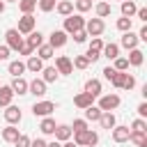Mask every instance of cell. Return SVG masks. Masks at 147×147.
<instances>
[{"mask_svg":"<svg viewBox=\"0 0 147 147\" xmlns=\"http://www.w3.org/2000/svg\"><path fill=\"white\" fill-rule=\"evenodd\" d=\"M14 147H30V138L21 133V136H18V138L14 140Z\"/></svg>","mask_w":147,"mask_h":147,"instance_id":"obj_43","label":"cell"},{"mask_svg":"<svg viewBox=\"0 0 147 147\" xmlns=\"http://www.w3.org/2000/svg\"><path fill=\"white\" fill-rule=\"evenodd\" d=\"M30 147H46V140L37 138V140H30Z\"/></svg>","mask_w":147,"mask_h":147,"instance_id":"obj_54","label":"cell"},{"mask_svg":"<svg viewBox=\"0 0 147 147\" xmlns=\"http://www.w3.org/2000/svg\"><path fill=\"white\" fill-rule=\"evenodd\" d=\"M53 53H55V48H53L51 44H41V46L37 48V57H41V60H51Z\"/></svg>","mask_w":147,"mask_h":147,"instance_id":"obj_31","label":"cell"},{"mask_svg":"<svg viewBox=\"0 0 147 147\" xmlns=\"http://www.w3.org/2000/svg\"><path fill=\"white\" fill-rule=\"evenodd\" d=\"M55 126H57V124H55V119H53L51 115H48V117H44V119H41V124H39V129H41V133H46V136H53V131H55Z\"/></svg>","mask_w":147,"mask_h":147,"instance_id":"obj_26","label":"cell"},{"mask_svg":"<svg viewBox=\"0 0 147 147\" xmlns=\"http://www.w3.org/2000/svg\"><path fill=\"white\" fill-rule=\"evenodd\" d=\"M46 147H62L60 140H53V142H46Z\"/></svg>","mask_w":147,"mask_h":147,"instance_id":"obj_55","label":"cell"},{"mask_svg":"<svg viewBox=\"0 0 147 147\" xmlns=\"http://www.w3.org/2000/svg\"><path fill=\"white\" fill-rule=\"evenodd\" d=\"M5 39H7L9 51H18V48L23 46V37H21V32H18L16 28H9V30L5 32Z\"/></svg>","mask_w":147,"mask_h":147,"instance_id":"obj_3","label":"cell"},{"mask_svg":"<svg viewBox=\"0 0 147 147\" xmlns=\"http://www.w3.org/2000/svg\"><path fill=\"white\" fill-rule=\"evenodd\" d=\"M9 2H14V0H9Z\"/></svg>","mask_w":147,"mask_h":147,"instance_id":"obj_58","label":"cell"},{"mask_svg":"<svg viewBox=\"0 0 147 147\" xmlns=\"http://www.w3.org/2000/svg\"><path fill=\"white\" fill-rule=\"evenodd\" d=\"M131 131H147V122H145L142 117L133 119V122H131Z\"/></svg>","mask_w":147,"mask_h":147,"instance_id":"obj_38","label":"cell"},{"mask_svg":"<svg viewBox=\"0 0 147 147\" xmlns=\"http://www.w3.org/2000/svg\"><path fill=\"white\" fill-rule=\"evenodd\" d=\"M25 69L32 71V74H41V69H44V60L37 57V55H30L28 62H25Z\"/></svg>","mask_w":147,"mask_h":147,"instance_id":"obj_16","label":"cell"},{"mask_svg":"<svg viewBox=\"0 0 147 147\" xmlns=\"http://www.w3.org/2000/svg\"><path fill=\"white\" fill-rule=\"evenodd\" d=\"M131 25H133V21H131L129 16L117 18V30H119V32H129V30H131Z\"/></svg>","mask_w":147,"mask_h":147,"instance_id":"obj_35","label":"cell"},{"mask_svg":"<svg viewBox=\"0 0 147 147\" xmlns=\"http://www.w3.org/2000/svg\"><path fill=\"white\" fill-rule=\"evenodd\" d=\"M94 11H96V18H106V16H110V11H113V9H110V5H108V2H103V0H101V2L94 7Z\"/></svg>","mask_w":147,"mask_h":147,"instance_id":"obj_34","label":"cell"},{"mask_svg":"<svg viewBox=\"0 0 147 147\" xmlns=\"http://www.w3.org/2000/svg\"><path fill=\"white\" fill-rule=\"evenodd\" d=\"M25 44H28V46H32V48L37 51V48L44 44V34H41L39 30H32V32H28V37H25Z\"/></svg>","mask_w":147,"mask_h":147,"instance_id":"obj_15","label":"cell"},{"mask_svg":"<svg viewBox=\"0 0 147 147\" xmlns=\"http://www.w3.org/2000/svg\"><path fill=\"white\" fill-rule=\"evenodd\" d=\"M110 131H113V140H115V142H126L129 136H131V129H129V126H117V124H115Z\"/></svg>","mask_w":147,"mask_h":147,"instance_id":"obj_12","label":"cell"},{"mask_svg":"<svg viewBox=\"0 0 147 147\" xmlns=\"http://www.w3.org/2000/svg\"><path fill=\"white\" fill-rule=\"evenodd\" d=\"M136 16H138L142 23H147V7H138V9H136Z\"/></svg>","mask_w":147,"mask_h":147,"instance_id":"obj_48","label":"cell"},{"mask_svg":"<svg viewBox=\"0 0 147 147\" xmlns=\"http://www.w3.org/2000/svg\"><path fill=\"white\" fill-rule=\"evenodd\" d=\"M55 69H57V74H62V76H69V74L74 71V64H71V60H69L67 55H60V57L55 60Z\"/></svg>","mask_w":147,"mask_h":147,"instance_id":"obj_9","label":"cell"},{"mask_svg":"<svg viewBox=\"0 0 147 147\" xmlns=\"http://www.w3.org/2000/svg\"><path fill=\"white\" fill-rule=\"evenodd\" d=\"M85 129H87V119H74L71 131H85Z\"/></svg>","mask_w":147,"mask_h":147,"instance_id":"obj_46","label":"cell"},{"mask_svg":"<svg viewBox=\"0 0 147 147\" xmlns=\"http://www.w3.org/2000/svg\"><path fill=\"white\" fill-rule=\"evenodd\" d=\"M85 39H87V32H85V28H83V30H76V32H74V41H76V44H83Z\"/></svg>","mask_w":147,"mask_h":147,"instance_id":"obj_44","label":"cell"},{"mask_svg":"<svg viewBox=\"0 0 147 147\" xmlns=\"http://www.w3.org/2000/svg\"><path fill=\"white\" fill-rule=\"evenodd\" d=\"M94 103V96L92 94H87V92H78L76 96H74V106H78V108H87V106H92Z\"/></svg>","mask_w":147,"mask_h":147,"instance_id":"obj_13","label":"cell"},{"mask_svg":"<svg viewBox=\"0 0 147 147\" xmlns=\"http://www.w3.org/2000/svg\"><path fill=\"white\" fill-rule=\"evenodd\" d=\"M9 87H11V92H14V94H28V80H25L23 76H16V78L11 80V85H9Z\"/></svg>","mask_w":147,"mask_h":147,"instance_id":"obj_17","label":"cell"},{"mask_svg":"<svg viewBox=\"0 0 147 147\" xmlns=\"http://www.w3.org/2000/svg\"><path fill=\"white\" fill-rule=\"evenodd\" d=\"M34 23H37V18H34L32 14H23V16L18 18V28H16V30H18L21 34H28V32L34 30Z\"/></svg>","mask_w":147,"mask_h":147,"instance_id":"obj_5","label":"cell"},{"mask_svg":"<svg viewBox=\"0 0 147 147\" xmlns=\"http://www.w3.org/2000/svg\"><path fill=\"white\" fill-rule=\"evenodd\" d=\"M62 147H78V145H76V142L69 138V140H64V145H62Z\"/></svg>","mask_w":147,"mask_h":147,"instance_id":"obj_56","label":"cell"},{"mask_svg":"<svg viewBox=\"0 0 147 147\" xmlns=\"http://www.w3.org/2000/svg\"><path fill=\"white\" fill-rule=\"evenodd\" d=\"M115 69L117 71H126L129 69V60L126 57H115Z\"/></svg>","mask_w":147,"mask_h":147,"instance_id":"obj_41","label":"cell"},{"mask_svg":"<svg viewBox=\"0 0 147 147\" xmlns=\"http://www.w3.org/2000/svg\"><path fill=\"white\" fill-rule=\"evenodd\" d=\"M71 136H74V142H76L78 147H94V145L99 142V136H96L92 129H85V131H74Z\"/></svg>","mask_w":147,"mask_h":147,"instance_id":"obj_1","label":"cell"},{"mask_svg":"<svg viewBox=\"0 0 147 147\" xmlns=\"http://www.w3.org/2000/svg\"><path fill=\"white\" fill-rule=\"evenodd\" d=\"M18 136H21V133H18V129H16L14 124H9V126L2 129V140H5V142H14Z\"/></svg>","mask_w":147,"mask_h":147,"instance_id":"obj_27","label":"cell"},{"mask_svg":"<svg viewBox=\"0 0 147 147\" xmlns=\"http://www.w3.org/2000/svg\"><path fill=\"white\" fill-rule=\"evenodd\" d=\"M16 2H18V9L23 14H32L37 9V0H16Z\"/></svg>","mask_w":147,"mask_h":147,"instance_id":"obj_33","label":"cell"},{"mask_svg":"<svg viewBox=\"0 0 147 147\" xmlns=\"http://www.w3.org/2000/svg\"><path fill=\"white\" fill-rule=\"evenodd\" d=\"M71 64H74V67H76V69H87V67H90V60H87V57H85V55H76V57H74V62H71Z\"/></svg>","mask_w":147,"mask_h":147,"instance_id":"obj_36","label":"cell"},{"mask_svg":"<svg viewBox=\"0 0 147 147\" xmlns=\"http://www.w3.org/2000/svg\"><path fill=\"white\" fill-rule=\"evenodd\" d=\"M85 57H87L90 62H96V60L101 57V53H96V51H90V48H87V53H85Z\"/></svg>","mask_w":147,"mask_h":147,"instance_id":"obj_49","label":"cell"},{"mask_svg":"<svg viewBox=\"0 0 147 147\" xmlns=\"http://www.w3.org/2000/svg\"><path fill=\"white\" fill-rule=\"evenodd\" d=\"M129 140L133 145H138V147H147V131H131Z\"/></svg>","mask_w":147,"mask_h":147,"instance_id":"obj_24","label":"cell"},{"mask_svg":"<svg viewBox=\"0 0 147 147\" xmlns=\"http://www.w3.org/2000/svg\"><path fill=\"white\" fill-rule=\"evenodd\" d=\"M133 87H136V78L126 74L124 76V83H122V90H133Z\"/></svg>","mask_w":147,"mask_h":147,"instance_id":"obj_42","label":"cell"},{"mask_svg":"<svg viewBox=\"0 0 147 147\" xmlns=\"http://www.w3.org/2000/svg\"><path fill=\"white\" fill-rule=\"evenodd\" d=\"M76 9L83 14V11H90L92 9V0H76Z\"/></svg>","mask_w":147,"mask_h":147,"instance_id":"obj_40","label":"cell"},{"mask_svg":"<svg viewBox=\"0 0 147 147\" xmlns=\"http://www.w3.org/2000/svg\"><path fill=\"white\" fill-rule=\"evenodd\" d=\"M101 55H106L108 60H115V57H119V46L117 44H103V48H101Z\"/></svg>","mask_w":147,"mask_h":147,"instance_id":"obj_22","label":"cell"},{"mask_svg":"<svg viewBox=\"0 0 147 147\" xmlns=\"http://www.w3.org/2000/svg\"><path fill=\"white\" fill-rule=\"evenodd\" d=\"M23 71H25V62H21V60H14V62H9V74L16 78V76H23Z\"/></svg>","mask_w":147,"mask_h":147,"instance_id":"obj_32","label":"cell"},{"mask_svg":"<svg viewBox=\"0 0 147 147\" xmlns=\"http://www.w3.org/2000/svg\"><path fill=\"white\" fill-rule=\"evenodd\" d=\"M83 92H87V94H92V96H101V80L90 78V80L85 83V90H83Z\"/></svg>","mask_w":147,"mask_h":147,"instance_id":"obj_20","label":"cell"},{"mask_svg":"<svg viewBox=\"0 0 147 147\" xmlns=\"http://www.w3.org/2000/svg\"><path fill=\"white\" fill-rule=\"evenodd\" d=\"M41 74H44V76H41V80H44V83H55V80H57V76H60L55 67H44V69H41Z\"/></svg>","mask_w":147,"mask_h":147,"instance_id":"obj_29","label":"cell"},{"mask_svg":"<svg viewBox=\"0 0 147 147\" xmlns=\"http://www.w3.org/2000/svg\"><path fill=\"white\" fill-rule=\"evenodd\" d=\"M126 60H129V64H131V67H140V64H142V60H145V53H142L140 48H131Z\"/></svg>","mask_w":147,"mask_h":147,"instance_id":"obj_19","label":"cell"},{"mask_svg":"<svg viewBox=\"0 0 147 147\" xmlns=\"http://www.w3.org/2000/svg\"><path fill=\"white\" fill-rule=\"evenodd\" d=\"M5 11V0H0V14Z\"/></svg>","mask_w":147,"mask_h":147,"instance_id":"obj_57","label":"cell"},{"mask_svg":"<svg viewBox=\"0 0 147 147\" xmlns=\"http://www.w3.org/2000/svg\"><path fill=\"white\" fill-rule=\"evenodd\" d=\"M5 119H7V124H18L21 119H23V113H21V108H16V106H7V110H5Z\"/></svg>","mask_w":147,"mask_h":147,"instance_id":"obj_11","label":"cell"},{"mask_svg":"<svg viewBox=\"0 0 147 147\" xmlns=\"http://www.w3.org/2000/svg\"><path fill=\"white\" fill-rule=\"evenodd\" d=\"M138 41H140V39H138V34H133L131 30L122 34V46H124L126 51H131V48H136V46H138Z\"/></svg>","mask_w":147,"mask_h":147,"instance_id":"obj_18","label":"cell"},{"mask_svg":"<svg viewBox=\"0 0 147 147\" xmlns=\"http://www.w3.org/2000/svg\"><path fill=\"white\" fill-rule=\"evenodd\" d=\"M71 126L69 124H57L55 126V131H53V136H55V140H60V142H64V140H69L71 138Z\"/></svg>","mask_w":147,"mask_h":147,"instance_id":"obj_14","label":"cell"},{"mask_svg":"<svg viewBox=\"0 0 147 147\" xmlns=\"http://www.w3.org/2000/svg\"><path fill=\"white\" fill-rule=\"evenodd\" d=\"M103 30H106V25H103V18H90V21H85V32H87V34H92V37H99Z\"/></svg>","mask_w":147,"mask_h":147,"instance_id":"obj_6","label":"cell"},{"mask_svg":"<svg viewBox=\"0 0 147 147\" xmlns=\"http://www.w3.org/2000/svg\"><path fill=\"white\" fill-rule=\"evenodd\" d=\"M99 124H101L103 129H108V131H110L117 122H115V115H113L110 110H103V113H101V117H99Z\"/></svg>","mask_w":147,"mask_h":147,"instance_id":"obj_23","label":"cell"},{"mask_svg":"<svg viewBox=\"0 0 147 147\" xmlns=\"http://www.w3.org/2000/svg\"><path fill=\"white\" fill-rule=\"evenodd\" d=\"M138 39H140V41H147V25H142V28H140V32H138Z\"/></svg>","mask_w":147,"mask_h":147,"instance_id":"obj_53","label":"cell"},{"mask_svg":"<svg viewBox=\"0 0 147 147\" xmlns=\"http://www.w3.org/2000/svg\"><path fill=\"white\" fill-rule=\"evenodd\" d=\"M67 37H69V34H67L64 30H53L51 37H48V44H51L53 48H62V46L67 44Z\"/></svg>","mask_w":147,"mask_h":147,"instance_id":"obj_8","label":"cell"},{"mask_svg":"<svg viewBox=\"0 0 147 147\" xmlns=\"http://www.w3.org/2000/svg\"><path fill=\"white\" fill-rule=\"evenodd\" d=\"M138 117H142V119L147 117V103H145V101H142V103L138 106Z\"/></svg>","mask_w":147,"mask_h":147,"instance_id":"obj_52","label":"cell"},{"mask_svg":"<svg viewBox=\"0 0 147 147\" xmlns=\"http://www.w3.org/2000/svg\"><path fill=\"white\" fill-rule=\"evenodd\" d=\"M124 76H126V71H115V76L110 78V83H113V87H117V90H122V83H124Z\"/></svg>","mask_w":147,"mask_h":147,"instance_id":"obj_37","label":"cell"},{"mask_svg":"<svg viewBox=\"0 0 147 147\" xmlns=\"http://www.w3.org/2000/svg\"><path fill=\"white\" fill-rule=\"evenodd\" d=\"M57 5V0H39V9L41 11H53Z\"/></svg>","mask_w":147,"mask_h":147,"instance_id":"obj_39","label":"cell"},{"mask_svg":"<svg viewBox=\"0 0 147 147\" xmlns=\"http://www.w3.org/2000/svg\"><path fill=\"white\" fill-rule=\"evenodd\" d=\"M101 113H103V110H101L99 106H94V103H92V106H87V108H85V119H90V122H99Z\"/></svg>","mask_w":147,"mask_h":147,"instance_id":"obj_30","label":"cell"},{"mask_svg":"<svg viewBox=\"0 0 147 147\" xmlns=\"http://www.w3.org/2000/svg\"><path fill=\"white\" fill-rule=\"evenodd\" d=\"M53 110H55V103H53V101H37V103L32 106L34 117H48Z\"/></svg>","mask_w":147,"mask_h":147,"instance_id":"obj_4","label":"cell"},{"mask_svg":"<svg viewBox=\"0 0 147 147\" xmlns=\"http://www.w3.org/2000/svg\"><path fill=\"white\" fill-rule=\"evenodd\" d=\"M136 9H138V5H136L133 0H122V16L133 18V16H136Z\"/></svg>","mask_w":147,"mask_h":147,"instance_id":"obj_28","label":"cell"},{"mask_svg":"<svg viewBox=\"0 0 147 147\" xmlns=\"http://www.w3.org/2000/svg\"><path fill=\"white\" fill-rule=\"evenodd\" d=\"M9 53H11V51H9V46H7V44H2V46H0V60H7V57H9Z\"/></svg>","mask_w":147,"mask_h":147,"instance_id":"obj_51","label":"cell"},{"mask_svg":"<svg viewBox=\"0 0 147 147\" xmlns=\"http://www.w3.org/2000/svg\"><path fill=\"white\" fill-rule=\"evenodd\" d=\"M115 71H117L115 67H106V69H103V78H106V80H110V78L115 76Z\"/></svg>","mask_w":147,"mask_h":147,"instance_id":"obj_50","label":"cell"},{"mask_svg":"<svg viewBox=\"0 0 147 147\" xmlns=\"http://www.w3.org/2000/svg\"><path fill=\"white\" fill-rule=\"evenodd\" d=\"M46 85H48V83H44L41 78H34V80H30V83H28V94L44 96V94H46Z\"/></svg>","mask_w":147,"mask_h":147,"instance_id":"obj_10","label":"cell"},{"mask_svg":"<svg viewBox=\"0 0 147 147\" xmlns=\"http://www.w3.org/2000/svg\"><path fill=\"white\" fill-rule=\"evenodd\" d=\"M83 28H85L83 14H69V16H64V32L67 34H74L76 30H83Z\"/></svg>","mask_w":147,"mask_h":147,"instance_id":"obj_2","label":"cell"},{"mask_svg":"<svg viewBox=\"0 0 147 147\" xmlns=\"http://www.w3.org/2000/svg\"><path fill=\"white\" fill-rule=\"evenodd\" d=\"M101 48H103V41H101L99 37H94V39L90 41V51H96V53H101Z\"/></svg>","mask_w":147,"mask_h":147,"instance_id":"obj_45","label":"cell"},{"mask_svg":"<svg viewBox=\"0 0 147 147\" xmlns=\"http://www.w3.org/2000/svg\"><path fill=\"white\" fill-rule=\"evenodd\" d=\"M119 103H122V99H119L117 94H103V96L99 99V108H101V110H115Z\"/></svg>","mask_w":147,"mask_h":147,"instance_id":"obj_7","label":"cell"},{"mask_svg":"<svg viewBox=\"0 0 147 147\" xmlns=\"http://www.w3.org/2000/svg\"><path fill=\"white\" fill-rule=\"evenodd\" d=\"M16 53H18V55H28V57H30V55L34 53V48H32V46H28V44L23 41V46H21V48H18Z\"/></svg>","mask_w":147,"mask_h":147,"instance_id":"obj_47","label":"cell"},{"mask_svg":"<svg viewBox=\"0 0 147 147\" xmlns=\"http://www.w3.org/2000/svg\"><path fill=\"white\" fill-rule=\"evenodd\" d=\"M11 99H14L11 87H9V85H0V106H2V108H7V106L11 103Z\"/></svg>","mask_w":147,"mask_h":147,"instance_id":"obj_21","label":"cell"},{"mask_svg":"<svg viewBox=\"0 0 147 147\" xmlns=\"http://www.w3.org/2000/svg\"><path fill=\"white\" fill-rule=\"evenodd\" d=\"M55 11L62 14V16H69V14H74V2L71 0H60L55 5Z\"/></svg>","mask_w":147,"mask_h":147,"instance_id":"obj_25","label":"cell"}]
</instances>
